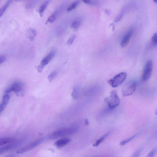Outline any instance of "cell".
<instances>
[{"label":"cell","instance_id":"obj_1","mask_svg":"<svg viewBox=\"0 0 157 157\" xmlns=\"http://www.w3.org/2000/svg\"><path fill=\"white\" fill-rule=\"evenodd\" d=\"M78 129L77 126L64 128L56 131L50 137L51 139L69 136L76 132Z\"/></svg>","mask_w":157,"mask_h":157},{"label":"cell","instance_id":"obj_2","mask_svg":"<svg viewBox=\"0 0 157 157\" xmlns=\"http://www.w3.org/2000/svg\"><path fill=\"white\" fill-rule=\"evenodd\" d=\"M11 91L14 92L17 95L22 97L24 94V86L22 83L16 82L6 90V94H9Z\"/></svg>","mask_w":157,"mask_h":157},{"label":"cell","instance_id":"obj_3","mask_svg":"<svg viewBox=\"0 0 157 157\" xmlns=\"http://www.w3.org/2000/svg\"><path fill=\"white\" fill-rule=\"evenodd\" d=\"M105 100L110 109H113L118 106L120 102V99L115 90L111 91L109 97L106 98Z\"/></svg>","mask_w":157,"mask_h":157},{"label":"cell","instance_id":"obj_4","mask_svg":"<svg viewBox=\"0 0 157 157\" xmlns=\"http://www.w3.org/2000/svg\"><path fill=\"white\" fill-rule=\"evenodd\" d=\"M137 84L134 81H130L124 86L122 90V93L125 96H129L135 92Z\"/></svg>","mask_w":157,"mask_h":157},{"label":"cell","instance_id":"obj_5","mask_svg":"<svg viewBox=\"0 0 157 157\" xmlns=\"http://www.w3.org/2000/svg\"><path fill=\"white\" fill-rule=\"evenodd\" d=\"M126 76L127 74L126 72H122L110 80L108 82L113 88H116L123 83L126 79Z\"/></svg>","mask_w":157,"mask_h":157},{"label":"cell","instance_id":"obj_6","mask_svg":"<svg viewBox=\"0 0 157 157\" xmlns=\"http://www.w3.org/2000/svg\"><path fill=\"white\" fill-rule=\"evenodd\" d=\"M153 69V64L151 60L148 61L146 64L142 76V80L146 81L150 78Z\"/></svg>","mask_w":157,"mask_h":157},{"label":"cell","instance_id":"obj_7","mask_svg":"<svg viewBox=\"0 0 157 157\" xmlns=\"http://www.w3.org/2000/svg\"><path fill=\"white\" fill-rule=\"evenodd\" d=\"M56 54L55 51H52L42 60L38 68V70L39 72L42 71L44 68L54 58Z\"/></svg>","mask_w":157,"mask_h":157},{"label":"cell","instance_id":"obj_8","mask_svg":"<svg viewBox=\"0 0 157 157\" xmlns=\"http://www.w3.org/2000/svg\"><path fill=\"white\" fill-rule=\"evenodd\" d=\"M42 139H38V140L30 144L29 145L21 148L16 152V153L20 154L31 150L34 148L40 145L42 142Z\"/></svg>","mask_w":157,"mask_h":157},{"label":"cell","instance_id":"obj_9","mask_svg":"<svg viewBox=\"0 0 157 157\" xmlns=\"http://www.w3.org/2000/svg\"><path fill=\"white\" fill-rule=\"evenodd\" d=\"M133 33L132 29H130L124 36L121 40V45L122 47L124 48L127 46L130 41Z\"/></svg>","mask_w":157,"mask_h":157},{"label":"cell","instance_id":"obj_10","mask_svg":"<svg viewBox=\"0 0 157 157\" xmlns=\"http://www.w3.org/2000/svg\"><path fill=\"white\" fill-rule=\"evenodd\" d=\"M71 141V139L68 138H64L59 140L55 143V145L58 148L63 147Z\"/></svg>","mask_w":157,"mask_h":157},{"label":"cell","instance_id":"obj_11","mask_svg":"<svg viewBox=\"0 0 157 157\" xmlns=\"http://www.w3.org/2000/svg\"><path fill=\"white\" fill-rule=\"evenodd\" d=\"M10 99V95L9 94H6L3 98V101L0 105V113L4 110Z\"/></svg>","mask_w":157,"mask_h":157},{"label":"cell","instance_id":"obj_12","mask_svg":"<svg viewBox=\"0 0 157 157\" xmlns=\"http://www.w3.org/2000/svg\"><path fill=\"white\" fill-rule=\"evenodd\" d=\"M26 34L27 37L30 41H34L37 35L36 30L32 28H29L27 30Z\"/></svg>","mask_w":157,"mask_h":157},{"label":"cell","instance_id":"obj_13","mask_svg":"<svg viewBox=\"0 0 157 157\" xmlns=\"http://www.w3.org/2000/svg\"><path fill=\"white\" fill-rule=\"evenodd\" d=\"M50 2V0H47V1L42 4L40 8H39V13L41 17L43 16L44 13Z\"/></svg>","mask_w":157,"mask_h":157},{"label":"cell","instance_id":"obj_14","mask_svg":"<svg viewBox=\"0 0 157 157\" xmlns=\"http://www.w3.org/2000/svg\"><path fill=\"white\" fill-rule=\"evenodd\" d=\"M16 145L15 144H12L1 147L0 149V154H1L4 152L10 150L13 148H14Z\"/></svg>","mask_w":157,"mask_h":157},{"label":"cell","instance_id":"obj_15","mask_svg":"<svg viewBox=\"0 0 157 157\" xmlns=\"http://www.w3.org/2000/svg\"><path fill=\"white\" fill-rule=\"evenodd\" d=\"M110 132H108L104 134L103 136L99 138L94 144L93 146L96 147L98 146L110 134Z\"/></svg>","mask_w":157,"mask_h":157},{"label":"cell","instance_id":"obj_16","mask_svg":"<svg viewBox=\"0 0 157 157\" xmlns=\"http://www.w3.org/2000/svg\"><path fill=\"white\" fill-rule=\"evenodd\" d=\"M14 141L13 138H2L0 139V146L6 144L11 143Z\"/></svg>","mask_w":157,"mask_h":157},{"label":"cell","instance_id":"obj_17","mask_svg":"<svg viewBox=\"0 0 157 157\" xmlns=\"http://www.w3.org/2000/svg\"><path fill=\"white\" fill-rule=\"evenodd\" d=\"M139 135L140 133H138L134 135V136L132 137H130L127 139L124 140L120 142V145L121 146H124L125 145L131 141L133 139L138 136Z\"/></svg>","mask_w":157,"mask_h":157},{"label":"cell","instance_id":"obj_18","mask_svg":"<svg viewBox=\"0 0 157 157\" xmlns=\"http://www.w3.org/2000/svg\"><path fill=\"white\" fill-rule=\"evenodd\" d=\"M58 14V11H55L53 14H52L48 18L46 23H52L54 22L56 19Z\"/></svg>","mask_w":157,"mask_h":157},{"label":"cell","instance_id":"obj_19","mask_svg":"<svg viewBox=\"0 0 157 157\" xmlns=\"http://www.w3.org/2000/svg\"><path fill=\"white\" fill-rule=\"evenodd\" d=\"M12 0H8V1L0 9V17L3 15L7 8L11 3Z\"/></svg>","mask_w":157,"mask_h":157},{"label":"cell","instance_id":"obj_20","mask_svg":"<svg viewBox=\"0 0 157 157\" xmlns=\"http://www.w3.org/2000/svg\"><path fill=\"white\" fill-rule=\"evenodd\" d=\"M81 21L80 19H77L74 21L71 25V28L74 30H77L79 28Z\"/></svg>","mask_w":157,"mask_h":157},{"label":"cell","instance_id":"obj_21","mask_svg":"<svg viewBox=\"0 0 157 157\" xmlns=\"http://www.w3.org/2000/svg\"><path fill=\"white\" fill-rule=\"evenodd\" d=\"M80 0H76V1L74 2L68 7L67 11L68 12L70 11L75 9L80 3Z\"/></svg>","mask_w":157,"mask_h":157},{"label":"cell","instance_id":"obj_22","mask_svg":"<svg viewBox=\"0 0 157 157\" xmlns=\"http://www.w3.org/2000/svg\"><path fill=\"white\" fill-rule=\"evenodd\" d=\"M85 3L90 5H96L97 4V2L95 0H83Z\"/></svg>","mask_w":157,"mask_h":157},{"label":"cell","instance_id":"obj_23","mask_svg":"<svg viewBox=\"0 0 157 157\" xmlns=\"http://www.w3.org/2000/svg\"><path fill=\"white\" fill-rule=\"evenodd\" d=\"M78 94H79V91L78 89L75 88L73 90L72 94V96L73 99H76L78 98Z\"/></svg>","mask_w":157,"mask_h":157},{"label":"cell","instance_id":"obj_24","mask_svg":"<svg viewBox=\"0 0 157 157\" xmlns=\"http://www.w3.org/2000/svg\"><path fill=\"white\" fill-rule=\"evenodd\" d=\"M58 73L57 72L54 71L51 73L48 76V79L50 82H51L53 81L54 78L56 77Z\"/></svg>","mask_w":157,"mask_h":157},{"label":"cell","instance_id":"obj_25","mask_svg":"<svg viewBox=\"0 0 157 157\" xmlns=\"http://www.w3.org/2000/svg\"><path fill=\"white\" fill-rule=\"evenodd\" d=\"M142 150V148H139V149L134 152L132 156L133 157H139L141 154Z\"/></svg>","mask_w":157,"mask_h":157},{"label":"cell","instance_id":"obj_26","mask_svg":"<svg viewBox=\"0 0 157 157\" xmlns=\"http://www.w3.org/2000/svg\"><path fill=\"white\" fill-rule=\"evenodd\" d=\"M151 42L154 45H157V34H155L152 36L151 39Z\"/></svg>","mask_w":157,"mask_h":157},{"label":"cell","instance_id":"obj_27","mask_svg":"<svg viewBox=\"0 0 157 157\" xmlns=\"http://www.w3.org/2000/svg\"><path fill=\"white\" fill-rule=\"evenodd\" d=\"M157 152V148H155L154 149L151 151L149 154L147 155V157H154L156 154Z\"/></svg>","mask_w":157,"mask_h":157},{"label":"cell","instance_id":"obj_28","mask_svg":"<svg viewBox=\"0 0 157 157\" xmlns=\"http://www.w3.org/2000/svg\"><path fill=\"white\" fill-rule=\"evenodd\" d=\"M124 14V12L122 11L120 13L117 15L116 17V19H115V23H117L119 22L123 17Z\"/></svg>","mask_w":157,"mask_h":157},{"label":"cell","instance_id":"obj_29","mask_svg":"<svg viewBox=\"0 0 157 157\" xmlns=\"http://www.w3.org/2000/svg\"><path fill=\"white\" fill-rule=\"evenodd\" d=\"M76 38L75 36H73L70 38L67 42V44L68 46L72 45Z\"/></svg>","mask_w":157,"mask_h":157},{"label":"cell","instance_id":"obj_30","mask_svg":"<svg viewBox=\"0 0 157 157\" xmlns=\"http://www.w3.org/2000/svg\"><path fill=\"white\" fill-rule=\"evenodd\" d=\"M6 60V58L4 56H2L0 57V64H1Z\"/></svg>","mask_w":157,"mask_h":157},{"label":"cell","instance_id":"obj_31","mask_svg":"<svg viewBox=\"0 0 157 157\" xmlns=\"http://www.w3.org/2000/svg\"><path fill=\"white\" fill-rule=\"evenodd\" d=\"M85 123L86 125H88L89 124V122L88 120L87 119L85 121Z\"/></svg>","mask_w":157,"mask_h":157},{"label":"cell","instance_id":"obj_32","mask_svg":"<svg viewBox=\"0 0 157 157\" xmlns=\"http://www.w3.org/2000/svg\"><path fill=\"white\" fill-rule=\"evenodd\" d=\"M17 1H25V0H15Z\"/></svg>","mask_w":157,"mask_h":157},{"label":"cell","instance_id":"obj_33","mask_svg":"<svg viewBox=\"0 0 157 157\" xmlns=\"http://www.w3.org/2000/svg\"><path fill=\"white\" fill-rule=\"evenodd\" d=\"M154 2L157 4V0H153Z\"/></svg>","mask_w":157,"mask_h":157},{"label":"cell","instance_id":"obj_34","mask_svg":"<svg viewBox=\"0 0 157 157\" xmlns=\"http://www.w3.org/2000/svg\"><path fill=\"white\" fill-rule=\"evenodd\" d=\"M155 114L156 115H157V108L155 111Z\"/></svg>","mask_w":157,"mask_h":157}]
</instances>
